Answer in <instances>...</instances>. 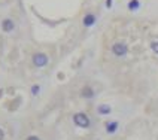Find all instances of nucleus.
<instances>
[{
  "label": "nucleus",
  "instance_id": "nucleus-2",
  "mask_svg": "<svg viewBox=\"0 0 158 140\" xmlns=\"http://www.w3.org/2000/svg\"><path fill=\"white\" fill-rule=\"evenodd\" d=\"M110 51H112V54H114L116 58H123V57H127L130 48H128V45L125 43V42L119 40V42H115V43L110 46Z\"/></svg>",
  "mask_w": 158,
  "mask_h": 140
},
{
  "label": "nucleus",
  "instance_id": "nucleus-11",
  "mask_svg": "<svg viewBox=\"0 0 158 140\" xmlns=\"http://www.w3.org/2000/svg\"><path fill=\"white\" fill-rule=\"evenodd\" d=\"M149 48L155 55H158V40H152V42L149 43Z\"/></svg>",
  "mask_w": 158,
  "mask_h": 140
},
{
  "label": "nucleus",
  "instance_id": "nucleus-14",
  "mask_svg": "<svg viewBox=\"0 0 158 140\" xmlns=\"http://www.w3.org/2000/svg\"><path fill=\"white\" fill-rule=\"evenodd\" d=\"M5 139V131H3V128H0V140Z\"/></svg>",
  "mask_w": 158,
  "mask_h": 140
},
{
  "label": "nucleus",
  "instance_id": "nucleus-3",
  "mask_svg": "<svg viewBox=\"0 0 158 140\" xmlns=\"http://www.w3.org/2000/svg\"><path fill=\"white\" fill-rule=\"evenodd\" d=\"M31 63H33L35 67L42 69V67H46V66H48L49 57L45 52H36V54H33V57H31Z\"/></svg>",
  "mask_w": 158,
  "mask_h": 140
},
{
  "label": "nucleus",
  "instance_id": "nucleus-8",
  "mask_svg": "<svg viewBox=\"0 0 158 140\" xmlns=\"http://www.w3.org/2000/svg\"><path fill=\"white\" fill-rule=\"evenodd\" d=\"M97 113L100 116H107V115L112 113V106L107 105V103H100L97 106Z\"/></svg>",
  "mask_w": 158,
  "mask_h": 140
},
{
  "label": "nucleus",
  "instance_id": "nucleus-10",
  "mask_svg": "<svg viewBox=\"0 0 158 140\" xmlns=\"http://www.w3.org/2000/svg\"><path fill=\"white\" fill-rule=\"evenodd\" d=\"M30 93H31V96H39V93H40V85H39V84L31 85V88H30Z\"/></svg>",
  "mask_w": 158,
  "mask_h": 140
},
{
  "label": "nucleus",
  "instance_id": "nucleus-7",
  "mask_svg": "<svg viewBox=\"0 0 158 140\" xmlns=\"http://www.w3.org/2000/svg\"><path fill=\"white\" fill-rule=\"evenodd\" d=\"M81 97L85 98V100H93V98L96 97V91L89 87V85H85V87L81 89Z\"/></svg>",
  "mask_w": 158,
  "mask_h": 140
},
{
  "label": "nucleus",
  "instance_id": "nucleus-13",
  "mask_svg": "<svg viewBox=\"0 0 158 140\" xmlns=\"http://www.w3.org/2000/svg\"><path fill=\"white\" fill-rule=\"evenodd\" d=\"M27 140H40V139H39L37 136H28V137H27Z\"/></svg>",
  "mask_w": 158,
  "mask_h": 140
},
{
  "label": "nucleus",
  "instance_id": "nucleus-1",
  "mask_svg": "<svg viewBox=\"0 0 158 140\" xmlns=\"http://www.w3.org/2000/svg\"><path fill=\"white\" fill-rule=\"evenodd\" d=\"M72 119H73V124L79 128H89L91 127V119L85 112H76Z\"/></svg>",
  "mask_w": 158,
  "mask_h": 140
},
{
  "label": "nucleus",
  "instance_id": "nucleus-9",
  "mask_svg": "<svg viewBox=\"0 0 158 140\" xmlns=\"http://www.w3.org/2000/svg\"><path fill=\"white\" fill-rule=\"evenodd\" d=\"M142 6L140 0H128V3H127V9L130 10V12H136V10H139Z\"/></svg>",
  "mask_w": 158,
  "mask_h": 140
},
{
  "label": "nucleus",
  "instance_id": "nucleus-4",
  "mask_svg": "<svg viewBox=\"0 0 158 140\" xmlns=\"http://www.w3.org/2000/svg\"><path fill=\"white\" fill-rule=\"evenodd\" d=\"M0 28L3 33H10L15 30V21L12 18H3L2 23H0Z\"/></svg>",
  "mask_w": 158,
  "mask_h": 140
},
{
  "label": "nucleus",
  "instance_id": "nucleus-12",
  "mask_svg": "<svg viewBox=\"0 0 158 140\" xmlns=\"http://www.w3.org/2000/svg\"><path fill=\"white\" fill-rule=\"evenodd\" d=\"M105 6H106V9H112V6H114V0H106Z\"/></svg>",
  "mask_w": 158,
  "mask_h": 140
},
{
  "label": "nucleus",
  "instance_id": "nucleus-5",
  "mask_svg": "<svg viewBox=\"0 0 158 140\" xmlns=\"http://www.w3.org/2000/svg\"><path fill=\"white\" fill-rule=\"evenodd\" d=\"M97 23V15L96 14H93V12H88L84 15L82 18V26L85 27V28H91V27H94Z\"/></svg>",
  "mask_w": 158,
  "mask_h": 140
},
{
  "label": "nucleus",
  "instance_id": "nucleus-6",
  "mask_svg": "<svg viewBox=\"0 0 158 140\" xmlns=\"http://www.w3.org/2000/svg\"><path fill=\"white\" fill-rule=\"evenodd\" d=\"M119 130V122L118 121H106L105 122V131L107 134H115V133Z\"/></svg>",
  "mask_w": 158,
  "mask_h": 140
}]
</instances>
